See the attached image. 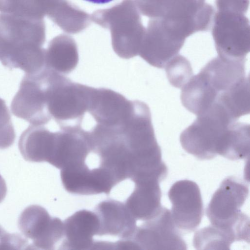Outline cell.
Instances as JSON below:
<instances>
[{"mask_svg":"<svg viewBox=\"0 0 250 250\" xmlns=\"http://www.w3.org/2000/svg\"><path fill=\"white\" fill-rule=\"evenodd\" d=\"M45 25L43 19L0 14V61L26 74L45 67Z\"/></svg>","mask_w":250,"mask_h":250,"instance_id":"obj_1","label":"cell"},{"mask_svg":"<svg viewBox=\"0 0 250 250\" xmlns=\"http://www.w3.org/2000/svg\"><path fill=\"white\" fill-rule=\"evenodd\" d=\"M47 110L59 128L83 129L92 87L75 83L50 70L47 84Z\"/></svg>","mask_w":250,"mask_h":250,"instance_id":"obj_2","label":"cell"},{"mask_svg":"<svg viewBox=\"0 0 250 250\" xmlns=\"http://www.w3.org/2000/svg\"><path fill=\"white\" fill-rule=\"evenodd\" d=\"M91 21L110 30L112 46L120 58L128 59L139 54L146 31L133 0H123L91 15Z\"/></svg>","mask_w":250,"mask_h":250,"instance_id":"obj_3","label":"cell"},{"mask_svg":"<svg viewBox=\"0 0 250 250\" xmlns=\"http://www.w3.org/2000/svg\"><path fill=\"white\" fill-rule=\"evenodd\" d=\"M245 62L246 60H230L217 56L193 76L190 88L198 105L203 110L209 108L222 93L245 79Z\"/></svg>","mask_w":250,"mask_h":250,"instance_id":"obj_4","label":"cell"},{"mask_svg":"<svg viewBox=\"0 0 250 250\" xmlns=\"http://www.w3.org/2000/svg\"><path fill=\"white\" fill-rule=\"evenodd\" d=\"M197 116L181 134V146L188 153L199 159H211L218 154L232 125L237 121L215 109Z\"/></svg>","mask_w":250,"mask_h":250,"instance_id":"obj_5","label":"cell"},{"mask_svg":"<svg viewBox=\"0 0 250 250\" xmlns=\"http://www.w3.org/2000/svg\"><path fill=\"white\" fill-rule=\"evenodd\" d=\"M212 35L218 56L246 60L250 49V26L245 14L218 10L213 18Z\"/></svg>","mask_w":250,"mask_h":250,"instance_id":"obj_6","label":"cell"},{"mask_svg":"<svg viewBox=\"0 0 250 250\" xmlns=\"http://www.w3.org/2000/svg\"><path fill=\"white\" fill-rule=\"evenodd\" d=\"M248 185L234 176L225 178L213 194L206 214L211 225L228 228L249 221L240 210L249 195Z\"/></svg>","mask_w":250,"mask_h":250,"instance_id":"obj_7","label":"cell"},{"mask_svg":"<svg viewBox=\"0 0 250 250\" xmlns=\"http://www.w3.org/2000/svg\"><path fill=\"white\" fill-rule=\"evenodd\" d=\"M46 70L26 74L11 102V109L16 117L33 125H44L51 119L46 107Z\"/></svg>","mask_w":250,"mask_h":250,"instance_id":"obj_8","label":"cell"},{"mask_svg":"<svg viewBox=\"0 0 250 250\" xmlns=\"http://www.w3.org/2000/svg\"><path fill=\"white\" fill-rule=\"evenodd\" d=\"M177 229L170 211L162 207L155 216L137 227L129 240L136 250H187V244Z\"/></svg>","mask_w":250,"mask_h":250,"instance_id":"obj_9","label":"cell"},{"mask_svg":"<svg viewBox=\"0 0 250 250\" xmlns=\"http://www.w3.org/2000/svg\"><path fill=\"white\" fill-rule=\"evenodd\" d=\"M18 227L23 236L31 241L30 249L54 250L64 236L63 222L51 217L37 205H30L22 211Z\"/></svg>","mask_w":250,"mask_h":250,"instance_id":"obj_10","label":"cell"},{"mask_svg":"<svg viewBox=\"0 0 250 250\" xmlns=\"http://www.w3.org/2000/svg\"><path fill=\"white\" fill-rule=\"evenodd\" d=\"M185 40L161 19H150L138 55L151 65L163 68L178 54Z\"/></svg>","mask_w":250,"mask_h":250,"instance_id":"obj_11","label":"cell"},{"mask_svg":"<svg viewBox=\"0 0 250 250\" xmlns=\"http://www.w3.org/2000/svg\"><path fill=\"white\" fill-rule=\"evenodd\" d=\"M168 196L172 205L171 217L177 229L188 232L195 229L204 214L197 184L188 180L177 181L170 188Z\"/></svg>","mask_w":250,"mask_h":250,"instance_id":"obj_12","label":"cell"},{"mask_svg":"<svg viewBox=\"0 0 250 250\" xmlns=\"http://www.w3.org/2000/svg\"><path fill=\"white\" fill-rule=\"evenodd\" d=\"M60 175L65 190L73 194H108L117 185L108 170L100 167L90 169L86 163L61 169Z\"/></svg>","mask_w":250,"mask_h":250,"instance_id":"obj_13","label":"cell"},{"mask_svg":"<svg viewBox=\"0 0 250 250\" xmlns=\"http://www.w3.org/2000/svg\"><path fill=\"white\" fill-rule=\"evenodd\" d=\"M54 132V145L48 163L62 169L85 163L92 152L87 132L73 128Z\"/></svg>","mask_w":250,"mask_h":250,"instance_id":"obj_14","label":"cell"},{"mask_svg":"<svg viewBox=\"0 0 250 250\" xmlns=\"http://www.w3.org/2000/svg\"><path fill=\"white\" fill-rule=\"evenodd\" d=\"M94 212L99 221L98 236L110 235L120 239H129L133 235L137 228V220L125 204L107 199L100 203Z\"/></svg>","mask_w":250,"mask_h":250,"instance_id":"obj_15","label":"cell"},{"mask_svg":"<svg viewBox=\"0 0 250 250\" xmlns=\"http://www.w3.org/2000/svg\"><path fill=\"white\" fill-rule=\"evenodd\" d=\"M63 222V241L61 246L65 250L94 249L93 237L98 235L99 221L95 212L83 209L67 217Z\"/></svg>","mask_w":250,"mask_h":250,"instance_id":"obj_16","label":"cell"},{"mask_svg":"<svg viewBox=\"0 0 250 250\" xmlns=\"http://www.w3.org/2000/svg\"><path fill=\"white\" fill-rule=\"evenodd\" d=\"M159 182L149 180L134 183V189L125 204L136 220H149L161 209L162 194Z\"/></svg>","mask_w":250,"mask_h":250,"instance_id":"obj_17","label":"cell"},{"mask_svg":"<svg viewBox=\"0 0 250 250\" xmlns=\"http://www.w3.org/2000/svg\"><path fill=\"white\" fill-rule=\"evenodd\" d=\"M249 223L223 228L213 225L195 232L193 240L197 250H230L234 241L249 242Z\"/></svg>","mask_w":250,"mask_h":250,"instance_id":"obj_18","label":"cell"},{"mask_svg":"<svg viewBox=\"0 0 250 250\" xmlns=\"http://www.w3.org/2000/svg\"><path fill=\"white\" fill-rule=\"evenodd\" d=\"M54 132L44 125H29L21 134L19 148L23 158L31 162H48L53 150Z\"/></svg>","mask_w":250,"mask_h":250,"instance_id":"obj_19","label":"cell"},{"mask_svg":"<svg viewBox=\"0 0 250 250\" xmlns=\"http://www.w3.org/2000/svg\"><path fill=\"white\" fill-rule=\"evenodd\" d=\"M79 62L76 42L71 36L60 34L52 39L45 52V67L62 74L72 72Z\"/></svg>","mask_w":250,"mask_h":250,"instance_id":"obj_20","label":"cell"},{"mask_svg":"<svg viewBox=\"0 0 250 250\" xmlns=\"http://www.w3.org/2000/svg\"><path fill=\"white\" fill-rule=\"evenodd\" d=\"M46 15L64 32L78 33L91 22V15L67 0L55 1Z\"/></svg>","mask_w":250,"mask_h":250,"instance_id":"obj_21","label":"cell"},{"mask_svg":"<svg viewBox=\"0 0 250 250\" xmlns=\"http://www.w3.org/2000/svg\"><path fill=\"white\" fill-rule=\"evenodd\" d=\"M47 0H0V12L43 19L46 14Z\"/></svg>","mask_w":250,"mask_h":250,"instance_id":"obj_22","label":"cell"},{"mask_svg":"<svg viewBox=\"0 0 250 250\" xmlns=\"http://www.w3.org/2000/svg\"><path fill=\"white\" fill-rule=\"evenodd\" d=\"M165 67L169 82L177 88H182L193 76L189 62L180 55L171 59Z\"/></svg>","mask_w":250,"mask_h":250,"instance_id":"obj_23","label":"cell"},{"mask_svg":"<svg viewBox=\"0 0 250 250\" xmlns=\"http://www.w3.org/2000/svg\"><path fill=\"white\" fill-rule=\"evenodd\" d=\"M15 137L9 110L5 101L0 98V149H5L11 146Z\"/></svg>","mask_w":250,"mask_h":250,"instance_id":"obj_24","label":"cell"},{"mask_svg":"<svg viewBox=\"0 0 250 250\" xmlns=\"http://www.w3.org/2000/svg\"><path fill=\"white\" fill-rule=\"evenodd\" d=\"M218 10L230 11L245 14L249 8V0H216Z\"/></svg>","mask_w":250,"mask_h":250,"instance_id":"obj_25","label":"cell"},{"mask_svg":"<svg viewBox=\"0 0 250 250\" xmlns=\"http://www.w3.org/2000/svg\"><path fill=\"white\" fill-rule=\"evenodd\" d=\"M7 193V187L4 179L0 175V203L5 198Z\"/></svg>","mask_w":250,"mask_h":250,"instance_id":"obj_26","label":"cell"},{"mask_svg":"<svg viewBox=\"0 0 250 250\" xmlns=\"http://www.w3.org/2000/svg\"><path fill=\"white\" fill-rule=\"evenodd\" d=\"M7 232L0 226V250L1 249L3 245Z\"/></svg>","mask_w":250,"mask_h":250,"instance_id":"obj_27","label":"cell"},{"mask_svg":"<svg viewBox=\"0 0 250 250\" xmlns=\"http://www.w3.org/2000/svg\"><path fill=\"white\" fill-rule=\"evenodd\" d=\"M85 1L95 4H105L108 3L113 0H84Z\"/></svg>","mask_w":250,"mask_h":250,"instance_id":"obj_28","label":"cell"}]
</instances>
